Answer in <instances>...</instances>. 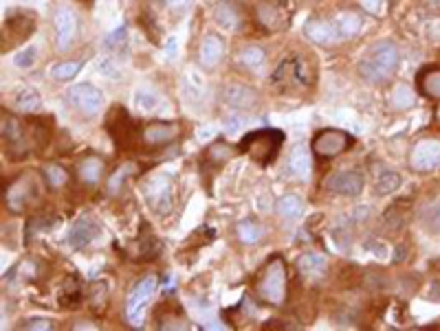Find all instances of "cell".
Wrapping results in <instances>:
<instances>
[{
    "label": "cell",
    "mask_w": 440,
    "mask_h": 331,
    "mask_svg": "<svg viewBox=\"0 0 440 331\" xmlns=\"http://www.w3.org/2000/svg\"><path fill=\"white\" fill-rule=\"evenodd\" d=\"M273 86L291 92L297 88H308L313 84V66L306 55L302 53H291L284 59H279V64L275 66L271 75Z\"/></svg>",
    "instance_id": "obj_1"
},
{
    "label": "cell",
    "mask_w": 440,
    "mask_h": 331,
    "mask_svg": "<svg viewBox=\"0 0 440 331\" xmlns=\"http://www.w3.org/2000/svg\"><path fill=\"white\" fill-rule=\"evenodd\" d=\"M398 68V51L390 42L374 44L359 61V75L370 84L388 81Z\"/></svg>",
    "instance_id": "obj_2"
},
{
    "label": "cell",
    "mask_w": 440,
    "mask_h": 331,
    "mask_svg": "<svg viewBox=\"0 0 440 331\" xmlns=\"http://www.w3.org/2000/svg\"><path fill=\"white\" fill-rule=\"evenodd\" d=\"M255 292L257 296L271 303V305H279L286 296V265L279 257H273L265 270L260 272L257 283H255Z\"/></svg>",
    "instance_id": "obj_3"
},
{
    "label": "cell",
    "mask_w": 440,
    "mask_h": 331,
    "mask_svg": "<svg viewBox=\"0 0 440 331\" xmlns=\"http://www.w3.org/2000/svg\"><path fill=\"white\" fill-rule=\"evenodd\" d=\"M282 143H284V134L279 130H257L240 140V150L247 152L255 162L267 167L269 162L275 160Z\"/></svg>",
    "instance_id": "obj_4"
},
{
    "label": "cell",
    "mask_w": 440,
    "mask_h": 331,
    "mask_svg": "<svg viewBox=\"0 0 440 331\" xmlns=\"http://www.w3.org/2000/svg\"><path fill=\"white\" fill-rule=\"evenodd\" d=\"M156 289V279L154 277H146L139 281L128 294V301H126V320L132 325V327H141L144 325V318H146V309H148V303L154 294Z\"/></svg>",
    "instance_id": "obj_5"
},
{
    "label": "cell",
    "mask_w": 440,
    "mask_h": 331,
    "mask_svg": "<svg viewBox=\"0 0 440 331\" xmlns=\"http://www.w3.org/2000/svg\"><path fill=\"white\" fill-rule=\"evenodd\" d=\"M352 136L342 132V130H322L317 132L313 138V152L322 158H335L342 152H346L348 148H352Z\"/></svg>",
    "instance_id": "obj_6"
},
{
    "label": "cell",
    "mask_w": 440,
    "mask_h": 331,
    "mask_svg": "<svg viewBox=\"0 0 440 331\" xmlns=\"http://www.w3.org/2000/svg\"><path fill=\"white\" fill-rule=\"evenodd\" d=\"M410 164L414 171H421V174L440 169V140L425 138L421 143H416L410 154Z\"/></svg>",
    "instance_id": "obj_7"
},
{
    "label": "cell",
    "mask_w": 440,
    "mask_h": 331,
    "mask_svg": "<svg viewBox=\"0 0 440 331\" xmlns=\"http://www.w3.org/2000/svg\"><path fill=\"white\" fill-rule=\"evenodd\" d=\"M364 174L357 169H344V171H335L324 180V187L337 195H359L364 191Z\"/></svg>",
    "instance_id": "obj_8"
},
{
    "label": "cell",
    "mask_w": 440,
    "mask_h": 331,
    "mask_svg": "<svg viewBox=\"0 0 440 331\" xmlns=\"http://www.w3.org/2000/svg\"><path fill=\"white\" fill-rule=\"evenodd\" d=\"M53 29H55V47L59 51H66L73 44L77 33V18L73 9L57 7V11L53 13Z\"/></svg>",
    "instance_id": "obj_9"
},
{
    "label": "cell",
    "mask_w": 440,
    "mask_h": 331,
    "mask_svg": "<svg viewBox=\"0 0 440 331\" xmlns=\"http://www.w3.org/2000/svg\"><path fill=\"white\" fill-rule=\"evenodd\" d=\"M146 198L156 213H168L172 209V184L166 176H154L146 184Z\"/></svg>",
    "instance_id": "obj_10"
},
{
    "label": "cell",
    "mask_w": 440,
    "mask_h": 331,
    "mask_svg": "<svg viewBox=\"0 0 440 331\" xmlns=\"http://www.w3.org/2000/svg\"><path fill=\"white\" fill-rule=\"evenodd\" d=\"M69 97L73 101V106L79 108L82 112H86V114H95L99 108L104 106L102 90H99L97 86H93V84H86V81L84 84H75L69 90Z\"/></svg>",
    "instance_id": "obj_11"
},
{
    "label": "cell",
    "mask_w": 440,
    "mask_h": 331,
    "mask_svg": "<svg viewBox=\"0 0 440 331\" xmlns=\"http://www.w3.org/2000/svg\"><path fill=\"white\" fill-rule=\"evenodd\" d=\"M97 235H99L97 219L91 217V215H82L73 224V229L69 233V243L75 248V251H79V248H86Z\"/></svg>",
    "instance_id": "obj_12"
},
{
    "label": "cell",
    "mask_w": 440,
    "mask_h": 331,
    "mask_svg": "<svg viewBox=\"0 0 440 331\" xmlns=\"http://www.w3.org/2000/svg\"><path fill=\"white\" fill-rule=\"evenodd\" d=\"M223 101L227 103V106H231V108L249 110V108H253L255 103H257V95H255L253 88L233 81V84H227L223 88Z\"/></svg>",
    "instance_id": "obj_13"
},
{
    "label": "cell",
    "mask_w": 440,
    "mask_h": 331,
    "mask_svg": "<svg viewBox=\"0 0 440 331\" xmlns=\"http://www.w3.org/2000/svg\"><path fill=\"white\" fill-rule=\"evenodd\" d=\"M304 31H306L308 40H313L315 44H335V42H339V40H344L337 25L324 23V20H308Z\"/></svg>",
    "instance_id": "obj_14"
},
{
    "label": "cell",
    "mask_w": 440,
    "mask_h": 331,
    "mask_svg": "<svg viewBox=\"0 0 440 331\" xmlns=\"http://www.w3.org/2000/svg\"><path fill=\"white\" fill-rule=\"evenodd\" d=\"M223 53H225L223 37L214 35V33L203 37V42H201V61H203V66L214 68L220 61V57H223Z\"/></svg>",
    "instance_id": "obj_15"
},
{
    "label": "cell",
    "mask_w": 440,
    "mask_h": 331,
    "mask_svg": "<svg viewBox=\"0 0 440 331\" xmlns=\"http://www.w3.org/2000/svg\"><path fill=\"white\" fill-rule=\"evenodd\" d=\"M31 191H33V187H29L27 184V178H20L18 182L11 184L9 191H7V206L11 211L20 213L25 209V204L31 202Z\"/></svg>",
    "instance_id": "obj_16"
},
{
    "label": "cell",
    "mask_w": 440,
    "mask_h": 331,
    "mask_svg": "<svg viewBox=\"0 0 440 331\" xmlns=\"http://www.w3.org/2000/svg\"><path fill=\"white\" fill-rule=\"evenodd\" d=\"M174 136H176V126H172V123H150L144 130V140L146 145H152V148L170 143Z\"/></svg>",
    "instance_id": "obj_17"
},
{
    "label": "cell",
    "mask_w": 440,
    "mask_h": 331,
    "mask_svg": "<svg viewBox=\"0 0 440 331\" xmlns=\"http://www.w3.org/2000/svg\"><path fill=\"white\" fill-rule=\"evenodd\" d=\"M77 176L82 178L86 184H97L104 176V160L97 156H86L82 162L77 164Z\"/></svg>",
    "instance_id": "obj_18"
},
{
    "label": "cell",
    "mask_w": 440,
    "mask_h": 331,
    "mask_svg": "<svg viewBox=\"0 0 440 331\" xmlns=\"http://www.w3.org/2000/svg\"><path fill=\"white\" fill-rule=\"evenodd\" d=\"M3 138L11 145V148H25V128L16 116L11 114H3Z\"/></svg>",
    "instance_id": "obj_19"
},
{
    "label": "cell",
    "mask_w": 440,
    "mask_h": 331,
    "mask_svg": "<svg viewBox=\"0 0 440 331\" xmlns=\"http://www.w3.org/2000/svg\"><path fill=\"white\" fill-rule=\"evenodd\" d=\"M13 106H16L20 112L31 114V112H35V110L42 108V97H40V92L33 90V88H20V90L13 95Z\"/></svg>",
    "instance_id": "obj_20"
},
{
    "label": "cell",
    "mask_w": 440,
    "mask_h": 331,
    "mask_svg": "<svg viewBox=\"0 0 440 331\" xmlns=\"http://www.w3.org/2000/svg\"><path fill=\"white\" fill-rule=\"evenodd\" d=\"M418 88L425 97L432 99H440V68H425L421 75H418Z\"/></svg>",
    "instance_id": "obj_21"
},
{
    "label": "cell",
    "mask_w": 440,
    "mask_h": 331,
    "mask_svg": "<svg viewBox=\"0 0 440 331\" xmlns=\"http://www.w3.org/2000/svg\"><path fill=\"white\" fill-rule=\"evenodd\" d=\"M297 270L304 277H319L326 270V257L317 253H306L297 259Z\"/></svg>",
    "instance_id": "obj_22"
},
{
    "label": "cell",
    "mask_w": 440,
    "mask_h": 331,
    "mask_svg": "<svg viewBox=\"0 0 440 331\" xmlns=\"http://www.w3.org/2000/svg\"><path fill=\"white\" fill-rule=\"evenodd\" d=\"M289 169H291L293 176L302 178V180H308V176H311V156H308V152L304 148H297L291 154Z\"/></svg>",
    "instance_id": "obj_23"
},
{
    "label": "cell",
    "mask_w": 440,
    "mask_h": 331,
    "mask_svg": "<svg viewBox=\"0 0 440 331\" xmlns=\"http://www.w3.org/2000/svg\"><path fill=\"white\" fill-rule=\"evenodd\" d=\"M216 23L227 29V31H236L238 29V11L231 7V3H227V0H223L218 7H216Z\"/></svg>",
    "instance_id": "obj_24"
},
{
    "label": "cell",
    "mask_w": 440,
    "mask_h": 331,
    "mask_svg": "<svg viewBox=\"0 0 440 331\" xmlns=\"http://www.w3.org/2000/svg\"><path fill=\"white\" fill-rule=\"evenodd\" d=\"M277 213L282 217H289V219H295L304 213V202L299 195H284L282 200L277 202Z\"/></svg>",
    "instance_id": "obj_25"
},
{
    "label": "cell",
    "mask_w": 440,
    "mask_h": 331,
    "mask_svg": "<svg viewBox=\"0 0 440 331\" xmlns=\"http://www.w3.org/2000/svg\"><path fill=\"white\" fill-rule=\"evenodd\" d=\"M332 23L337 25V29L342 31V35L344 37H348V35H354L359 29L364 27V23H361V18H359L357 13H352V11H344V13H339Z\"/></svg>",
    "instance_id": "obj_26"
},
{
    "label": "cell",
    "mask_w": 440,
    "mask_h": 331,
    "mask_svg": "<svg viewBox=\"0 0 440 331\" xmlns=\"http://www.w3.org/2000/svg\"><path fill=\"white\" fill-rule=\"evenodd\" d=\"M79 289H82L79 287V283L73 277H69L64 287H62V292H59V305L69 307V309L79 305V301H82V292H79Z\"/></svg>",
    "instance_id": "obj_27"
},
{
    "label": "cell",
    "mask_w": 440,
    "mask_h": 331,
    "mask_svg": "<svg viewBox=\"0 0 440 331\" xmlns=\"http://www.w3.org/2000/svg\"><path fill=\"white\" fill-rule=\"evenodd\" d=\"M390 99H392V106H394L396 110H407V108L414 106V101H416L412 88L405 86V84H396V86L392 88Z\"/></svg>",
    "instance_id": "obj_28"
},
{
    "label": "cell",
    "mask_w": 440,
    "mask_h": 331,
    "mask_svg": "<svg viewBox=\"0 0 440 331\" xmlns=\"http://www.w3.org/2000/svg\"><path fill=\"white\" fill-rule=\"evenodd\" d=\"M398 187H401V176L396 171H383L381 176L376 178V193L378 195H388V193H394Z\"/></svg>",
    "instance_id": "obj_29"
},
{
    "label": "cell",
    "mask_w": 440,
    "mask_h": 331,
    "mask_svg": "<svg viewBox=\"0 0 440 331\" xmlns=\"http://www.w3.org/2000/svg\"><path fill=\"white\" fill-rule=\"evenodd\" d=\"M79 71H82V61L71 59V61H59V64H55V66L51 68V75H53V79H57V81H69V79H73Z\"/></svg>",
    "instance_id": "obj_30"
},
{
    "label": "cell",
    "mask_w": 440,
    "mask_h": 331,
    "mask_svg": "<svg viewBox=\"0 0 440 331\" xmlns=\"http://www.w3.org/2000/svg\"><path fill=\"white\" fill-rule=\"evenodd\" d=\"M240 61H243V64L249 66V68H255L265 61V51L260 47H247L243 53H240Z\"/></svg>",
    "instance_id": "obj_31"
},
{
    "label": "cell",
    "mask_w": 440,
    "mask_h": 331,
    "mask_svg": "<svg viewBox=\"0 0 440 331\" xmlns=\"http://www.w3.org/2000/svg\"><path fill=\"white\" fill-rule=\"evenodd\" d=\"M45 176H47V182L51 184V187H62V184L66 182V169L59 167V164H47L45 167Z\"/></svg>",
    "instance_id": "obj_32"
},
{
    "label": "cell",
    "mask_w": 440,
    "mask_h": 331,
    "mask_svg": "<svg viewBox=\"0 0 440 331\" xmlns=\"http://www.w3.org/2000/svg\"><path fill=\"white\" fill-rule=\"evenodd\" d=\"M238 235H240V239H243V241L253 243V241L260 239V235H262V229H260V226L253 224V222H243L238 226Z\"/></svg>",
    "instance_id": "obj_33"
},
{
    "label": "cell",
    "mask_w": 440,
    "mask_h": 331,
    "mask_svg": "<svg viewBox=\"0 0 440 331\" xmlns=\"http://www.w3.org/2000/svg\"><path fill=\"white\" fill-rule=\"evenodd\" d=\"M35 57H37V49L35 47H27V49H23L20 53H16L13 64L18 68H31L35 64Z\"/></svg>",
    "instance_id": "obj_34"
},
{
    "label": "cell",
    "mask_w": 440,
    "mask_h": 331,
    "mask_svg": "<svg viewBox=\"0 0 440 331\" xmlns=\"http://www.w3.org/2000/svg\"><path fill=\"white\" fill-rule=\"evenodd\" d=\"M132 169H134L132 164H124L122 169H117V174H112V178L108 180V191H110V193H117V191H119V187H122L124 178H126Z\"/></svg>",
    "instance_id": "obj_35"
},
{
    "label": "cell",
    "mask_w": 440,
    "mask_h": 331,
    "mask_svg": "<svg viewBox=\"0 0 440 331\" xmlns=\"http://www.w3.org/2000/svg\"><path fill=\"white\" fill-rule=\"evenodd\" d=\"M126 35H128L126 27L115 29V31L106 37V47H108V49H122V47H126Z\"/></svg>",
    "instance_id": "obj_36"
},
{
    "label": "cell",
    "mask_w": 440,
    "mask_h": 331,
    "mask_svg": "<svg viewBox=\"0 0 440 331\" xmlns=\"http://www.w3.org/2000/svg\"><path fill=\"white\" fill-rule=\"evenodd\" d=\"M137 103H139V106H141L144 110H154L158 101H156V97H154L152 92L139 90V92H137Z\"/></svg>",
    "instance_id": "obj_37"
},
{
    "label": "cell",
    "mask_w": 440,
    "mask_h": 331,
    "mask_svg": "<svg viewBox=\"0 0 440 331\" xmlns=\"http://www.w3.org/2000/svg\"><path fill=\"white\" fill-rule=\"evenodd\" d=\"M25 327L31 331H49V329H53V323L49 318H29L25 323Z\"/></svg>",
    "instance_id": "obj_38"
},
{
    "label": "cell",
    "mask_w": 440,
    "mask_h": 331,
    "mask_svg": "<svg viewBox=\"0 0 440 331\" xmlns=\"http://www.w3.org/2000/svg\"><path fill=\"white\" fill-rule=\"evenodd\" d=\"M97 71H99V73H104V75H110V77L119 75V73H117V66L112 64V59H108V57H102V59L97 61Z\"/></svg>",
    "instance_id": "obj_39"
},
{
    "label": "cell",
    "mask_w": 440,
    "mask_h": 331,
    "mask_svg": "<svg viewBox=\"0 0 440 331\" xmlns=\"http://www.w3.org/2000/svg\"><path fill=\"white\" fill-rule=\"evenodd\" d=\"M427 222H429V229H432L434 233L440 231V204H436V206H432V209H429Z\"/></svg>",
    "instance_id": "obj_40"
},
{
    "label": "cell",
    "mask_w": 440,
    "mask_h": 331,
    "mask_svg": "<svg viewBox=\"0 0 440 331\" xmlns=\"http://www.w3.org/2000/svg\"><path fill=\"white\" fill-rule=\"evenodd\" d=\"M359 5H361L368 13H378L381 11V0H357Z\"/></svg>",
    "instance_id": "obj_41"
},
{
    "label": "cell",
    "mask_w": 440,
    "mask_h": 331,
    "mask_svg": "<svg viewBox=\"0 0 440 331\" xmlns=\"http://www.w3.org/2000/svg\"><path fill=\"white\" fill-rule=\"evenodd\" d=\"M166 53H168L170 57H174V55H176V37H170V40H168V47H166Z\"/></svg>",
    "instance_id": "obj_42"
},
{
    "label": "cell",
    "mask_w": 440,
    "mask_h": 331,
    "mask_svg": "<svg viewBox=\"0 0 440 331\" xmlns=\"http://www.w3.org/2000/svg\"><path fill=\"white\" fill-rule=\"evenodd\" d=\"M166 3H168L170 7H183V5L190 3V0H166Z\"/></svg>",
    "instance_id": "obj_43"
},
{
    "label": "cell",
    "mask_w": 440,
    "mask_h": 331,
    "mask_svg": "<svg viewBox=\"0 0 440 331\" xmlns=\"http://www.w3.org/2000/svg\"><path fill=\"white\" fill-rule=\"evenodd\" d=\"M403 255H405V248H398V251H394V261H403Z\"/></svg>",
    "instance_id": "obj_44"
},
{
    "label": "cell",
    "mask_w": 440,
    "mask_h": 331,
    "mask_svg": "<svg viewBox=\"0 0 440 331\" xmlns=\"http://www.w3.org/2000/svg\"><path fill=\"white\" fill-rule=\"evenodd\" d=\"M209 136H212V130H201V138H205V140H207Z\"/></svg>",
    "instance_id": "obj_45"
}]
</instances>
